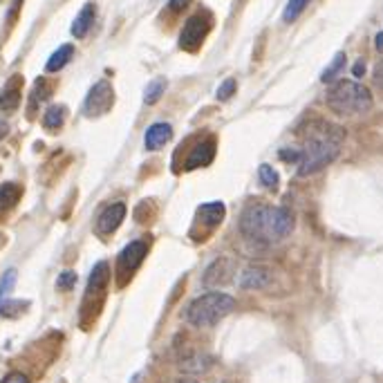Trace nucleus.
<instances>
[{
	"mask_svg": "<svg viewBox=\"0 0 383 383\" xmlns=\"http://www.w3.org/2000/svg\"><path fill=\"white\" fill-rule=\"evenodd\" d=\"M240 231L247 240L256 244L281 242L294 231V216L283 206L254 204L242 211Z\"/></svg>",
	"mask_w": 383,
	"mask_h": 383,
	"instance_id": "1",
	"label": "nucleus"
},
{
	"mask_svg": "<svg viewBox=\"0 0 383 383\" xmlns=\"http://www.w3.org/2000/svg\"><path fill=\"white\" fill-rule=\"evenodd\" d=\"M305 151H300L298 175L307 177L332 164L341 153V141L346 139V130L327 122H314L307 128Z\"/></svg>",
	"mask_w": 383,
	"mask_h": 383,
	"instance_id": "2",
	"label": "nucleus"
},
{
	"mask_svg": "<svg viewBox=\"0 0 383 383\" xmlns=\"http://www.w3.org/2000/svg\"><path fill=\"white\" fill-rule=\"evenodd\" d=\"M325 103L338 117L363 114L372 108V92L356 81H336L329 86Z\"/></svg>",
	"mask_w": 383,
	"mask_h": 383,
	"instance_id": "3",
	"label": "nucleus"
},
{
	"mask_svg": "<svg viewBox=\"0 0 383 383\" xmlns=\"http://www.w3.org/2000/svg\"><path fill=\"white\" fill-rule=\"evenodd\" d=\"M235 307V300L229 294L222 292H208L200 298L191 300L187 307H184V321L193 327H211L220 323L224 316L231 314Z\"/></svg>",
	"mask_w": 383,
	"mask_h": 383,
	"instance_id": "4",
	"label": "nucleus"
},
{
	"mask_svg": "<svg viewBox=\"0 0 383 383\" xmlns=\"http://www.w3.org/2000/svg\"><path fill=\"white\" fill-rule=\"evenodd\" d=\"M114 103V92L112 86L108 81H99L92 86V90L88 92V97L83 101V114L86 117H101L103 112H108Z\"/></svg>",
	"mask_w": 383,
	"mask_h": 383,
	"instance_id": "5",
	"label": "nucleus"
},
{
	"mask_svg": "<svg viewBox=\"0 0 383 383\" xmlns=\"http://www.w3.org/2000/svg\"><path fill=\"white\" fill-rule=\"evenodd\" d=\"M148 254V242L146 240H135L130 242L122 254H119V285H124L130 276L137 271V267L141 265V260Z\"/></svg>",
	"mask_w": 383,
	"mask_h": 383,
	"instance_id": "6",
	"label": "nucleus"
},
{
	"mask_svg": "<svg viewBox=\"0 0 383 383\" xmlns=\"http://www.w3.org/2000/svg\"><path fill=\"white\" fill-rule=\"evenodd\" d=\"M208 30H211V18L206 14H195L184 25V30L179 34V47L187 52H195L204 43Z\"/></svg>",
	"mask_w": 383,
	"mask_h": 383,
	"instance_id": "7",
	"label": "nucleus"
},
{
	"mask_svg": "<svg viewBox=\"0 0 383 383\" xmlns=\"http://www.w3.org/2000/svg\"><path fill=\"white\" fill-rule=\"evenodd\" d=\"M216 157V141L213 139H206L202 143H197V146L189 153L187 157V164H184V170H195V168H204L213 162Z\"/></svg>",
	"mask_w": 383,
	"mask_h": 383,
	"instance_id": "8",
	"label": "nucleus"
},
{
	"mask_svg": "<svg viewBox=\"0 0 383 383\" xmlns=\"http://www.w3.org/2000/svg\"><path fill=\"white\" fill-rule=\"evenodd\" d=\"M170 139H173V128L168 124H153L143 135L146 151H162Z\"/></svg>",
	"mask_w": 383,
	"mask_h": 383,
	"instance_id": "9",
	"label": "nucleus"
},
{
	"mask_svg": "<svg viewBox=\"0 0 383 383\" xmlns=\"http://www.w3.org/2000/svg\"><path fill=\"white\" fill-rule=\"evenodd\" d=\"M124 218H126V206H124L122 202L110 204L108 208L103 211L101 218H99V222H97L99 233H112V231L119 227V224H122Z\"/></svg>",
	"mask_w": 383,
	"mask_h": 383,
	"instance_id": "10",
	"label": "nucleus"
},
{
	"mask_svg": "<svg viewBox=\"0 0 383 383\" xmlns=\"http://www.w3.org/2000/svg\"><path fill=\"white\" fill-rule=\"evenodd\" d=\"M108 262H97L95 269L90 273V281H88V289H86V300H90L92 296H101L105 283H108Z\"/></svg>",
	"mask_w": 383,
	"mask_h": 383,
	"instance_id": "11",
	"label": "nucleus"
},
{
	"mask_svg": "<svg viewBox=\"0 0 383 383\" xmlns=\"http://www.w3.org/2000/svg\"><path fill=\"white\" fill-rule=\"evenodd\" d=\"M197 220H200L206 229H213L224 220V204L222 202H211V204H202L197 208Z\"/></svg>",
	"mask_w": 383,
	"mask_h": 383,
	"instance_id": "12",
	"label": "nucleus"
},
{
	"mask_svg": "<svg viewBox=\"0 0 383 383\" xmlns=\"http://www.w3.org/2000/svg\"><path fill=\"white\" fill-rule=\"evenodd\" d=\"M18 103H20V76H14L5 86L3 95H0V110L11 112V110H16Z\"/></svg>",
	"mask_w": 383,
	"mask_h": 383,
	"instance_id": "13",
	"label": "nucleus"
},
{
	"mask_svg": "<svg viewBox=\"0 0 383 383\" xmlns=\"http://www.w3.org/2000/svg\"><path fill=\"white\" fill-rule=\"evenodd\" d=\"M269 283V273L265 269H258V267H249L240 273V281H237V285H240L242 289H262Z\"/></svg>",
	"mask_w": 383,
	"mask_h": 383,
	"instance_id": "14",
	"label": "nucleus"
},
{
	"mask_svg": "<svg viewBox=\"0 0 383 383\" xmlns=\"http://www.w3.org/2000/svg\"><path fill=\"white\" fill-rule=\"evenodd\" d=\"M95 14H97V9H95V5H90V3L81 11H78V16L72 23V34L76 38H83L90 32L92 23H95Z\"/></svg>",
	"mask_w": 383,
	"mask_h": 383,
	"instance_id": "15",
	"label": "nucleus"
},
{
	"mask_svg": "<svg viewBox=\"0 0 383 383\" xmlns=\"http://www.w3.org/2000/svg\"><path fill=\"white\" fill-rule=\"evenodd\" d=\"M231 265V262H229ZM224 260H218L216 265H211L208 271L204 273V285H224L231 278V267Z\"/></svg>",
	"mask_w": 383,
	"mask_h": 383,
	"instance_id": "16",
	"label": "nucleus"
},
{
	"mask_svg": "<svg viewBox=\"0 0 383 383\" xmlns=\"http://www.w3.org/2000/svg\"><path fill=\"white\" fill-rule=\"evenodd\" d=\"M20 200V187L14 182H7L0 187V213H5Z\"/></svg>",
	"mask_w": 383,
	"mask_h": 383,
	"instance_id": "17",
	"label": "nucleus"
},
{
	"mask_svg": "<svg viewBox=\"0 0 383 383\" xmlns=\"http://www.w3.org/2000/svg\"><path fill=\"white\" fill-rule=\"evenodd\" d=\"M72 54H74V47H72V45H61V47L54 52V54L49 57L45 70H47V72H59L61 68H65V65H68V61L72 59Z\"/></svg>",
	"mask_w": 383,
	"mask_h": 383,
	"instance_id": "18",
	"label": "nucleus"
},
{
	"mask_svg": "<svg viewBox=\"0 0 383 383\" xmlns=\"http://www.w3.org/2000/svg\"><path fill=\"white\" fill-rule=\"evenodd\" d=\"M65 114H68V110H65V105H49L45 117H43V126L47 130H57L63 126L65 122Z\"/></svg>",
	"mask_w": 383,
	"mask_h": 383,
	"instance_id": "19",
	"label": "nucleus"
},
{
	"mask_svg": "<svg viewBox=\"0 0 383 383\" xmlns=\"http://www.w3.org/2000/svg\"><path fill=\"white\" fill-rule=\"evenodd\" d=\"M343 68H346V54H343V52H338V54L332 59V63L327 65V70L321 74V81H323V83H332L334 78L341 74Z\"/></svg>",
	"mask_w": 383,
	"mask_h": 383,
	"instance_id": "20",
	"label": "nucleus"
},
{
	"mask_svg": "<svg viewBox=\"0 0 383 383\" xmlns=\"http://www.w3.org/2000/svg\"><path fill=\"white\" fill-rule=\"evenodd\" d=\"M312 3V0H289L285 11H283V20L285 23H294L302 11H305V7Z\"/></svg>",
	"mask_w": 383,
	"mask_h": 383,
	"instance_id": "21",
	"label": "nucleus"
},
{
	"mask_svg": "<svg viewBox=\"0 0 383 383\" xmlns=\"http://www.w3.org/2000/svg\"><path fill=\"white\" fill-rule=\"evenodd\" d=\"M208 359L206 356H202V354H193V356H189V359H184L182 361V370L184 372H204V370L208 367Z\"/></svg>",
	"mask_w": 383,
	"mask_h": 383,
	"instance_id": "22",
	"label": "nucleus"
},
{
	"mask_svg": "<svg viewBox=\"0 0 383 383\" xmlns=\"http://www.w3.org/2000/svg\"><path fill=\"white\" fill-rule=\"evenodd\" d=\"M164 90H166V78H155V81L148 83L146 92H143V101H146L148 105L157 103V99L164 95Z\"/></svg>",
	"mask_w": 383,
	"mask_h": 383,
	"instance_id": "23",
	"label": "nucleus"
},
{
	"mask_svg": "<svg viewBox=\"0 0 383 383\" xmlns=\"http://www.w3.org/2000/svg\"><path fill=\"white\" fill-rule=\"evenodd\" d=\"M258 175H260V184L265 189H269V191L278 189V173H276V170L269 164H262L258 168Z\"/></svg>",
	"mask_w": 383,
	"mask_h": 383,
	"instance_id": "24",
	"label": "nucleus"
},
{
	"mask_svg": "<svg viewBox=\"0 0 383 383\" xmlns=\"http://www.w3.org/2000/svg\"><path fill=\"white\" fill-rule=\"evenodd\" d=\"M14 283H16V271H14V269L5 271V276L0 278V305L5 302V296L11 292V287H14Z\"/></svg>",
	"mask_w": 383,
	"mask_h": 383,
	"instance_id": "25",
	"label": "nucleus"
},
{
	"mask_svg": "<svg viewBox=\"0 0 383 383\" xmlns=\"http://www.w3.org/2000/svg\"><path fill=\"white\" fill-rule=\"evenodd\" d=\"M49 97V88H47V83L43 81V78H38L36 81V86H34V95H32V108H36L38 105V101H43V99H47Z\"/></svg>",
	"mask_w": 383,
	"mask_h": 383,
	"instance_id": "26",
	"label": "nucleus"
},
{
	"mask_svg": "<svg viewBox=\"0 0 383 383\" xmlns=\"http://www.w3.org/2000/svg\"><path fill=\"white\" fill-rule=\"evenodd\" d=\"M74 283H76V273H74L72 269H68V271H63V273L59 276L57 287L61 289V292H65V289H72Z\"/></svg>",
	"mask_w": 383,
	"mask_h": 383,
	"instance_id": "27",
	"label": "nucleus"
},
{
	"mask_svg": "<svg viewBox=\"0 0 383 383\" xmlns=\"http://www.w3.org/2000/svg\"><path fill=\"white\" fill-rule=\"evenodd\" d=\"M235 95V81L233 78H227L220 88H218V99L220 101H227L229 97H233Z\"/></svg>",
	"mask_w": 383,
	"mask_h": 383,
	"instance_id": "28",
	"label": "nucleus"
},
{
	"mask_svg": "<svg viewBox=\"0 0 383 383\" xmlns=\"http://www.w3.org/2000/svg\"><path fill=\"white\" fill-rule=\"evenodd\" d=\"M0 383H30V379L25 377L23 372H11V375H7Z\"/></svg>",
	"mask_w": 383,
	"mask_h": 383,
	"instance_id": "29",
	"label": "nucleus"
},
{
	"mask_svg": "<svg viewBox=\"0 0 383 383\" xmlns=\"http://www.w3.org/2000/svg\"><path fill=\"white\" fill-rule=\"evenodd\" d=\"M281 160H285V162H300V151L285 148V151H281Z\"/></svg>",
	"mask_w": 383,
	"mask_h": 383,
	"instance_id": "30",
	"label": "nucleus"
},
{
	"mask_svg": "<svg viewBox=\"0 0 383 383\" xmlns=\"http://www.w3.org/2000/svg\"><path fill=\"white\" fill-rule=\"evenodd\" d=\"M372 78H375V83H377V86L383 88V61L377 63V68H375V72H372Z\"/></svg>",
	"mask_w": 383,
	"mask_h": 383,
	"instance_id": "31",
	"label": "nucleus"
},
{
	"mask_svg": "<svg viewBox=\"0 0 383 383\" xmlns=\"http://www.w3.org/2000/svg\"><path fill=\"white\" fill-rule=\"evenodd\" d=\"M189 3H191V0H170L168 7L173 9V11H182V9L189 7Z\"/></svg>",
	"mask_w": 383,
	"mask_h": 383,
	"instance_id": "32",
	"label": "nucleus"
},
{
	"mask_svg": "<svg viewBox=\"0 0 383 383\" xmlns=\"http://www.w3.org/2000/svg\"><path fill=\"white\" fill-rule=\"evenodd\" d=\"M352 74H354V76H363V74H365V63H363V61H356L354 68H352Z\"/></svg>",
	"mask_w": 383,
	"mask_h": 383,
	"instance_id": "33",
	"label": "nucleus"
},
{
	"mask_svg": "<svg viewBox=\"0 0 383 383\" xmlns=\"http://www.w3.org/2000/svg\"><path fill=\"white\" fill-rule=\"evenodd\" d=\"M375 45H377V49H379V52H383V32H379V34H377Z\"/></svg>",
	"mask_w": 383,
	"mask_h": 383,
	"instance_id": "34",
	"label": "nucleus"
},
{
	"mask_svg": "<svg viewBox=\"0 0 383 383\" xmlns=\"http://www.w3.org/2000/svg\"><path fill=\"white\" fill-rule=\"evenodd\" d=\"M7 133H9V126H7V122H0V139H3Z\"/></svg>",
	"mask_w": 383,
	"mask_h": 383,
	"instance_id": "35",
	"label": "nucleus"
},
{
	"mask_svg": "<svg viewBox=\"0 0 383 383\" xmlns=\"http://www.w3.org/2000/svg\"><path fill=\"white\" fill-rule=\"evenodd\" d=\"M18 5H20V0H14V5H11V11H16V9H18Z\"/></svg>",
	"mask_w": 383,
	"mask_h": 383,
	"instance_id": "36",
	"label": "nucleus"
},
{
	"mask_svg": "<svg viewBox=\"0 0 383 383\" xmlns=\"http://www.w3.org/2000/svg\"><path fill=\"white\" fill-rule=\"evenodd\" d=\"M177 383H197V381H193V379H182V381H177Z\"/></svg>",
	"mask_w": 383,
	"mask_h": 383,
	"instance_id": "37",
	"label": "nucleus"
}]
</instances>
